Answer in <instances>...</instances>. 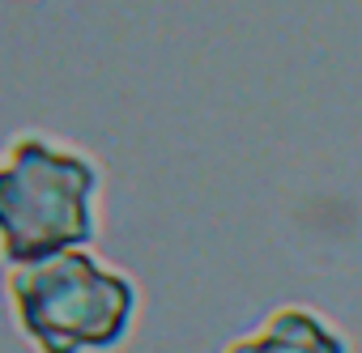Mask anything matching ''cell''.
I'll list each match as a JSON object with an SVG mask.
<instances>
[{
  "label": "cell",
  "instance_id": "cell-1",
  "mask_svg": "<svg viewBox=\"0 0 362 353\" xmlns=\"http://www.w3.org/2000/svg\"><path fill=\"white\" fill-rule=\"evenodd\" d=\"M103 170L90 153L22 132L0 149V260L35 264L69 247H90L98 234Z\"/></svg>",
  "mask_w": 362,
  "mask_h": 353
},
{
  "label": "cell",
  "instance_id": "cell-2",
  "mask_svg": "<svg viewBox=\"0 0 362 353\" xmlns=\"http://www.w3.org/2000/svg\"><path fill=\"white\" fill-rule=\"evenodd\" d=\"M9 311L39 353H111L132 328L136 285L86 247H69L9 268Z\"/></svg>",
  "mask_w": 362,
  "mask_h": 353
},
{
  "label": "cell",
  "instance_id": "cell-3",
  "mask_svg": "<svg viewBox=\"0 0 362 353\" xmlns=\"http://www.w3.org/2000/svg\"><path fill=\"white\" fill-rule=\"evenodd\" d=\"M222 353H349V340L311 306H277L256 332L235 336Z\"/></svg>",
  "mask_w": 362,
  "mask_h": 353
}]
</instances>
